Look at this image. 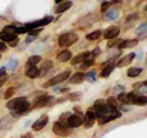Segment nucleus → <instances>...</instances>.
<instances>
[{
    "mask_svg": "<svg viewBox=\"0 0 147 138\" xmlns=\"http://www.w3.org/2000/svg\"><path fill=\"white\" fill-rule=\"evenodd\" d=\"M52 99V96L49 95H44V96H40V98H38L36 100V103L33 104L34 108H43L44 105H47L49 103V100Z\"/></svg>",
    "mask_w": 147,
    "mask_h": 138,
    "instance_id": "nucleus-14",
    "label": "nucleus"
},
{
    "mask_svg": "<svg viewBox=\"0 0 147 138\" xmlns=\"http://www.w3.org/2000/svg\"><path fill=\"white\" fill-rule=\"evenodd\" d=\"M84 123V119L79 115H70L67 119V125L70 127H80Z\"/></svg>",
    "mask_w": 147,
    "mask_h": 138,
    "instance_id": "nucleus-9",
    "label": "nucleus"
},
{
    "mask_svg": "<svg viewBox=\"0 0 147 138\" xmlns=\"http://www.w3.org/2000/svg\"><path fill=\"white\" fill-rule=\"evenodd\" d=\"M120 42H118V40H113V42H108V48H112V47H114L115 44H119Z\"/></svg>",
    "mask_w": 147,
    "mask_h": 138,
    "instance_id": "nucleus-42",
    "label": "nucleus"
},
{
    "mask_svg": "<svg viewBox=\"0 0 147 138\" xmlns=\"http://www.w3.org/2000/svg\"><path fill=\"white\" fill-rule=\"evenodd\" d=\"M85 75L82 72H76V73H74L72 75V77L70 78V82L72 84H80V83H82L84 82V80H85Z\"/></svg>",
    "mask_w": 147,
    "mask_h": 138,
    "instance_id": "nucleus-15",
    "label": "nucleus"
},
{
    "mask_svg": "<svg viewBox=\"0 0 147 138\" xmlns=\"http://www.w3.org/2000/svg\"><path fill=\"white\" fill-rule=\"evenodd\" d=\"M7 75H4V76H1L0 77V87H1L3 84H5L6 83V81H7Z\"/></svg>",
    "mask_w": 147,
    "mask_h": 138,
    "instance_id": "nucleus-39",
    "label": "nucleus"
},
{
    "mask_svg": "<svg viewBox=\"0 0 147 138\" xmlns=\"http://www.w3.org/2000/svg\"><path fill=\"white\" fill-rule=\"evenodd\" d=\"M100 36H102V31L97 29V31H93V32H92V33H90V34H87V36H86V39H87V40H96V39H98Z\"/></svg>",
    "mask_w": 147,
    "mask_h": 138,
    "instance_id": "nucleus-24",
    "label": "nucleus"
},
{
    "mask_svg": "<svg viewBox=\"0 0 147 138\" xmlns=\"http://www.w3.org/2000/svg\"><path fill=\"white\" fill-rule=\"evenodd\" d=\"M52 66H53V62L50 61V60H45L44 61V64L42 65V68H39V75L40 76H44L45 73H47L50 68H52Z\"/></svg>",
    "mask_w": 147,
    "mask_h": 138,
    "instance_id": "nucleus-19",
    "label": "nucleus"
},
{
    "mask_svg": "<svg viewBox=\"0 0 147 138\" xmlns=\"http://www.w3.org/2000/svg\"><path fill=\"white\" fill-rule=\"evenodd\" d=\"M99 53H100V52H99V49H98V48H96V49H94V53H92V56L94 58L96 55H98Z\"/></svg>",
    "mask_w": 147,
    "mask_h": 138,
    "instance_id": "nucleus-44",
    "label": "nucleus"
},
{
    "mask_svg": "<svg viewBox=\"0 0 147 138\" xmlns=\"http://www.w3.org/2000/svg\"><path fill=\"white\" fill-rule=\"evenodd\" d=\"M118 100L120 103H123V104H129V102H127V94L120 93V94L118 95Z\"/></svg>",
    "mask_w": 147,
    "mask_h": 138,
    "instance_id": "nucleus-35",
    "label": "nucleus"
},
{
    "mask_svg": "<svg viewBox=\"0 0 147 138\" xmlns=\"http://www.w3.org/2000/svg\"><path fill=\"white\" fill-rule=\"evenodd\" d=\"M108 107L110 108H114V109H117L118 108V99L115 98H113V96H110V98H108Z\"/></svg>",
    "mask_w": 147,
    "mask_h": 138,
    "instance_id": "nucleus-30",
    "label": "nucleus"
},
{
    "mask_svg": "<svg viewBox=\"0 0 147 138\" xmlns=\"http://www.w3.org/2000/svg\"><path fill=\"white\" fill-rule=\"evenodd\" d=\"M121 110L123 111H129V108L126 107V105H121Z\"/></svg>",
    "mask_w": 147,
    "mask_h": 138,
    "instance_id": "nucleus-47",
    "label": "nucleus"
},
{
    "mask_svg": "<svg viewBox=\"0 0 147 138\" xmlns=\"http://www.w3.org/2000/svg\"><path fill=\"white\" fill-rule=\"evenodd\" d=\"M93 64H94V60H93V59H87V60H85L84 64L81 65V68H80V70H86L87 67H90L91 65H93Z\"/></svg>",
    "mask_w": 147,
    "mask_h": 138,
    "instance_id": "nucleus-29",
    "label": "nucleus"
},
{
    "mask_svg": "<svg viewBox=\"0 0 147 138\" xmlns=\"http://www.w3.org/2000/svg\"><path fill=\"white\" fill-rule=\"evenodd\" d=\"M87 80H88L90 82H94L96 81V72L94 71H90L88 73H87Z\"/></svg>",
    "mask_w": 147,
    "mask_h": 138,
    "instance_id": "nucleus-36",
    "label": "nucleus"
},
{
    "mask_svg": "<svg viewBox=\"0 0 147 138\" xmlns=\"http://www.w3.org/2000/svg\"><path fill=\"white\" fill-rule=\"evenodd\" d=\"M5 67H1V68H0V77H1V76H4V75H5Z\"/></svg>",
    "mask_w": 147,
    "mask_h": 138,
    "instance_id": "nucleus-45",
    "label": "nucleus"
},
{
    "mask_svg": "<svg viewBox=\"0 0 147 138\" xmlns=\"http://www.w3.org/2000/svg\"><path fill=\"white\" fill-rule=\"evenodd\" d=\"M114 119L110 116V115H105V116H102V117H99V120H98V123L99 125H104V123H107L109 121H113Z\"/></svg>",
    "mask_w": 147,
    "mask_h": 138,
    "instance_id": "nucleus-28",
    "label": "nucleus"
},
{
    "mask_svg": "<svg viewBox=\"0 0 147 138\" xmlns=\"http://www.w3.org/2000/svg\"><path fill=\"white\" fill-rule=\"evenodd\" d=\"M52 130H53V132L55 133V135L59 136V137H67L69 135H70V131L67 130V127L64 126L60 121L54 122Z\"/></svg>",
    "mask_w": 147,
    "mask_h": 138,
    "instance_id": "nucleus-4",
    "label": "nucleus"
},
{
    "mask_svg": "<svg viewBox=\"0 0 147 138\" xmlns=\"http://www.w3.org/2000/svg\"><path fill=\"white\" fill-rule=\"evenodd\" d=\"M0 36H1V32H0Z\"/></svg>",
    "mask_w": 147,
    "mask_h": 138,
    "instance_id": "nucleus-50",
    "label": "nucleus"
},
{
    "mask_svg": "<svg viewBox=\"0 0 147 138\" xmlns=\"http://www.w3.org/2000/svg\"><path fill=\"white\" fill-rule=\"evenodd\" d=\"M142 72V68L140 67H131L127 70V76L129 77H137L139 75H141Z\"/></svg>",
    "mask_w": 147,
    "mask_h": 138,
    "instance_id": "nucleus-23",
    "label": "nucleus"
},
{
    "mask_svg": "<svg viewBox=\"0 0 147 138\" xmlns=\"http://www.w3.org/2000/svg\"><path fill=\"white\" fill-rule=\"evenodd\" d=\"M127 102L129 104H135L142 107V105H147V96L137 94L136 92H131V93L127 94Z\"/></svg>",
    "mask_w": 147,
    "mask_h": 138,
    "instance_id": "nucleus-3",
    "label": "nucleus"
},
{
    "mask_svg": "<svg viewBox=\"0 0 147 138\" xmlns=\"http://www.w3.org/2000/svg\"><path fill=\"white\" fill-rule=\"evenodd\" d=\"M110 5H112V3H110V1L103 3V4H102V6H100V10H102V11H105V10H107V9H108Z\"/></svg>",
    "mask_w": 147,
    "mask_h": 138,
    "instance_id": "nucleus-37",
    "label": "nucleus"
},
{
    "mask_svg": "<svg viewBox=\"0 0 147 138\" xmlns=\"http://www.w3.org/2000/svg\"><path fill=\"white\" fill-rule=\"evenodd\" d=\"M113 92H114V93H123V92H124V87L123 86H117L115 88L113 89Z\"/></svg>",
    "mask_w": 147,
    "mask_h": 138,
    "instance_id": "nucleus-38",
    "label": "nucleus"
},
{
    "mask_svg": "<svg viewBox=\"0 0 147 138\" xmlns=\"http://www.w3.org/2000/svg\"><path fill=\"white\" fill-rule=\"evenodd\" d=\"M79 39V36L74 32H67V33H64L59 37V45L60 47H69V45H72L74 43L77 42Z\"/></svg>",
    "mask_w": 147,
    "mask_h": 138,
    "instance_id": "nucleus-2",
    "label": "nucleus"
},
{
    "mask_svg": "<svg viewBox=\"0 0 147 138\" xmlns=\"http://www.w3.org/2000/svg\"><path fill=\"white\" fill-rule=\"evenodd\" d=\"M17 44H18V38H16L15 40H12V42H10V45H11V47H16Z\"/></svg>",
    "mask_w": 147,
    "mask_h": 138,
    "instance_id": "nucleus-43",
    "label": "nucleus"
},
{
    "mask_svg": "<svg viewBox=\"0 0 147 138\" xmlns=\"http://www.w3.org/2000/svg\"><path fill=\"white\" fill-rule=\"evenodd\" d=\"M96 117H97V116H96V114H94L93 111H91V110H88V111L85 114V117H84V123H85V126H86V127L93 126Z\"/></svg>",
    "mask_w": 147,
    "mask_h": 138,
    "instance_id": "nucleus-11",
    "label": "nucleus"
},
{
    "mask_svg": "<svg viewBox=\"0 0 147 138\" xmlns=\"http://www.w3.org/2000/svg\"><path fill=\"white\" fill-rule=\"evenodd\" d=\"M7 109L15 111L16 115H24L30 110V103L26 100V98L21 96V98H16L12 99L7 103Z\"/></svg>",
    "mask_w": 147,
    "mask_h": 138,
    "instance_id": "nucleus-1",
    "label": "nucleus"
},
{
    "mask_svg": "<svg viewBox=\"0 0 147 138\" xmlns=\"http://www.w3.org/2000/svg\"><path fill=\"white\" fill-rule=\"evenodd\" d=\"M15 90H16V89L12 88V87H11V88H9V89L5 92V94H4V98H5V99H10L11 96L15 94Z\"/></svg>",
    "mask_w": 147,
    "mask_h": 138,
    "instance_id": "nucleus-34",
    "label": "nucleus"
},
{
    "mask_svg": "<svg viewBox=\"0 0 147 138\" xmlns=\"http://www.w3.org/2000/svg\"><path fill=\"white\" fill-rule=\"evenodd\" d=\"M119 33H120V29H119V27H117V26H110L104 32V38L105 39H114L115 37L119 36Z\"/></svg>",
    "mask_w": 147,
    "mask_h": 138,
    "instance_id": "nucleus-8",
    "label": "nucleus"
},
{
    "mask_svg": "<svg viewBox=\"0 0 147 138\" xmlns=\"http://www.w3.org/2000/svg\"><path fill=\"white\" fill-rule=\"evenodd\" d=\"M48 123V115H42L38 120H36L32 125L33 131H40L42 128H44V126Z\"/></svg>",
    "mask_w": 147,
    "mask_h": 138,
    "instance_id": "nucleus-7",
    "label": "nucleus"
},
{
    "mask_svg": "<svg viewBox=\"0 0 147 138\" xmlns=\"http://www.w3.org/2000/svg\"><path fill=\"white\" fill-rule=\"evenodd\" d=\"M119 13L120 12H119V10H117V9H110V10H108L107 13H105V17H107L109 21H114L119 17Z\"/></svg>",
    "mask_w": 147,
    "mask_h": 138,
    "instance_id": "nucleus-18",
    "label": "nucleus"
},
{
    "mask_svg": "<svg viewBox=\"0 0 147 138\" xmlns=\"http://www.w3.org/2000/svg\"><path fill=\"white\" fill-rule=\"evenodd\" d=\"M10 125H11V121L9 117H3L0 120V130H5V128L10 127Z\"/></svg>",
    "mask_w": 147,
    "mask_h": 138,
    "instance_id": "nucleus-26",
    "label": "nucleus"
},
{
    "mask_svg": "<svg viewBox=\"0 0 147 138\" xmlns=\"http://www.w3.org/2000/svg\"><path fill=\"white\" fill-rule=\"evenodd\" d=\"M52 21H53V17L49 16V17L42 18V20H38V21H34V22H30V23H27V25H25V26L31 31V29H34V28H38V27H42V26L48 25V23H50Z\"/></svg>",
    "mask_w": 147,
    "mask_h": 138,
    "instance_id": "nucleus-6",
    "label": "nucleus"
},
{
    "mask_svg": "<svg viewBox=\"0 0 147 138\" xmlns=\"http://www.w3.org/2000/svg\"><path fill=\"white\" fill-rule=\"evenodd\" d=\"M6 49H7L6 44L4 42H0V52H6Z\"/></svg>",
    "mask_w": 147,
    "mask_h": 138,
    "instance_id": "nucleus-41",
    "label": "nucleus"
},
{
    "mask_svg": "<svg viewBox=\"0 0 147 138\" xmlns=\"http://www.w3.org/2000/svg\"><path fill=\"white\" fill-rule=\"evenodd\" d=\"M145 10H147V6H146V7H145Z\"/></svg>",
    "mask_w": 147,
    "mask_h": 138,
    "instance_id": "nucleus-49",
    "label": "nucleus"
},
{
    "mask_svg": "<svg viewBox=\"0 0 147 138\" xmlns=\"http://www.w3.org/2000/svg\"><path fill=\"white\" fill-rule=\"evenodd\" d=\"M26 76L30 78H36L39 76V68L37 66H32L26 71Z\"/></svg>",
    "mask_w": 147,
    "mask_h": 138,
    "instance_id": "nucleus-20",
    "label": "nucleus"
},
{
    "mask_svg": "<svg viewBox=\"0 0 147 138\" xmlns=\"http://www.w3.org/2000/svg\"><path fill=\"white\" fill-rule=\"evenodd\" d=\"M18 66V61L17 60H10L6 64V67L9 70H15V68Z\"/></svg>",
    "mask_w": 147,
    "mask_h": 138,
    "instance_id": "nucleus-32",
    "label": "nucleus"
},
{
    "mask_svg": "<svg viewBox=\"0 0 147 138\" xmlns=\"http://www.w3.org/2000/svg\"><path fill=\"white\" fill-rule=\"evenodd\" d=\"M135 59V53H130V54H127V55H125V56H123L120 60L118 61V64H117V66L118 67H124V66H127L129 64H131L132 62V60Z\"/></svg>",
    "mask_w": 147,
    "mask_h": 138,
    "instance_id": "nucleus-10",
    "label": "nucleus"
},
{
    "mask_svg": "<svg viewBox=\"0 0 147 138\" xmlns=\"http://www.w3.org/2000/svg\"><path fill=\"white\" fill-rule=\"evenodd\" d=\"M0 38H1V40H4V42H12V40H15L17 38V36L15 33H3L1 32Z\"/></svg>",
    "mask_w": 147,
    "mask_h": 138,
    "instance_id": "nucleus-22",
    "label": "nucleus"
},
{
    "mask_svg": "<svg viewBox=\"0 0 147 138\" xmlns=\"http://www.w3.org/2000/svg\"><path fill=\"white\" fill-rule=\"evenodd\" d=\"M139 44V40L137 39H126V40H123L118 44V48L119 49H125V48H134Z\"/></svg>",
    "mask_w": 147,
    "mask_h": 138,
    "instance_id": "nucleus-12",
    "label": "nucleus"
},
{
    "mask_svg": "<svg viewBox=\"0 0 147 138\" xmlns=\"http://www.w3.org/2000/svg\"><path fill=\"white\" fill-rule=\"evenodd\" d=\"M39 32H40V29H39V28H34V29H31V31L28 32V33H30L31 36H33V37H34L36 34H38Z\"/></svg>",
    "mask_w": 147,
    "mask_h": 138,
    "instance_id": "nucleus-40",
    "label": "nucleus"
},
{
    "mask_svg": "<svg viewBox=\"0 0 147 138\" xmlns=\"http://www.w3.org/2000/svg\"><path fill=\"white\" fill-rule=\"evenodd\" d=\"M113 70H114V65H108V66H105V67H103L102 72H100V76H102V77H108L110 73H112Z\"/></svg>",
    "mask_w": 147,
    "mask_h": 138,
    "instance_id": "nucleus-25",
    "label": "nucleus"
},
{
    "mask_svg": "<svg viewBox=\"0 0 147 138\" xmlns=\"http://www.w3.org/2000/svg\"><path fill=\"white\" fill-rule=\"evenodd\" d=\"M40 60H42V58L39 56V55H33V56H31L28 60H27V64L26 65L28 67H32V66H36L37 64H38Z\"/></svg>",
    "mask_w": 147,
    "mask_h": 138,
    "instance_id": "nucleus-21",
    "label": "nucleus"
},
{
    "mask_svg": "<svg viewBox=\"0 0 147 138\" xmlns=\"http://www.w3.org/2000/svg\"><path fill=\"white\" fill-rule=\"evenodd\" d=\"M69 76H70V71H64L61 73H59V75L57 76H54L52 80H49L47 83L44 84V87H49V86H55V84H58V83H60V82L63 81H65L69 78Z\"/></svg>",
    "mask_w": 147,
    "mask_h": 138,
    "instance_id": "nucleus-5",
    "label": "nucleus"
},
{
    "mask_svg": "<svg viewBox=\"0 0 147 138\" xmlns=\"http://www.w3.org/2000/svg\"><path fill=\"white\" fill-rule=\"evenodd\" d=\"M66 99H69V100H72V102H76V100H80L81 99V93H71V94H69L67 95V98Z\"/></svg>",
    "mask_w": 147,
    "mask_h": 138,
    "instance_id": "nucleus-31",
    "label": "nucleus"
},
{
    "mask_svg": "<svg viewBox=\"0 0 147 138\" xmlns=\"http://www.w3.org/2000/svg\"><path fill=\"white\" fill-rule=\"evenodd\" d=\"M64 1V0H55V3H57V4H60V3H63Z\"/></svg>",
    "mask_w": 147,
    "mask_h": 138,
    "instance_id": "nucleus-48",
    "label": "nucleus"
},
{
    "mask_svg": "<svg viewBox=\"0 0 147 138\" xmlns=\"http://www.w3.org/2000/svg\"><path fill=\"white\" fill-rule=\"evenodd\" d=\"M90 56V53L88 52H84V53H81L79 55H76L75 58L71 60V64L72 65H76V64H79V62H84L85 60H87Z\"/></svg>",
    "mask_w": 147,
    "mask_h": 138,
    "instance_id": "nucleus-13",
    "label": "nucleus"
},
{
    "mask_svg": "<svg viewBox=\"0 0 147 138\" xmlns=\"http://www.w3.org/2000/svg\"><path fill=\"white\" fill-rule=\"evenodd\" d=\"M16 28L17 27L15 25H9V26H5L3 28V33H15L16 32Z\"/></svg>",
    "mask_w": 147,
    "mask_h": 138,
    "instance_id": "nucleus-27",
    "label": "nucleus"
},
{
    "mask_svg": "<svg viewBox=\"0 0 147 138\" xmlns=\"http://www.w3.org/2000/svg\"><path fill=\"white\" fill-rule=\"evenodd\" d=\"M136 32H137V34L146 33V32H147V23H142V25H140L139 27H137Z\"/></svg>",
    "mask_w": 147,
    "mask_h": 138,
    "instance_id": "nucleus-33",
    "label": "nucleus"
},
{
    "mask_svg": "<svg viewBox=\"0 0 147 138\" xmlns=\"http://www.w3.org/2000/svg\"><path fill=\"white\" fill-rule=\"evenodd\" d=\"M33 39H34V37H33V36H30V37H28V38H27V40H26V43H31V42H32V40H33Z\"/></svg>",
    "mask_w": 147,
    "mask_h": 138,
    "instance_id": "nucleus-46",
    "label": "nucleus"
},
{
    "mask_svg": "<svg viewBox=\"0 0 147 138\" xmlns=\"http://www.w3.org/2000/svg\"><path fill=\"white\" fill-rule=\"evenodd\" d=\"M72 6V3L71 1H63V3H60V4H58V6H57V9H55V12L57 13H61V12H64V11H66V10H69Z\"/></svg>",
    "mask_w": 147,
    "mask_h": 138,
    "instance_id": "nucleus-17",
    "label": "nucleus"
},
{
    "mask_svg": "<svg viewBox=\"0 0 147 138\" xmlns=\"http://www.w3.org/2000/svg\"><path fill=\"white\" fill-rule=\"evenodd\" d=\"M57 59L60 62H66L69 60H71V52H70V50H63L61 53L58 54Z\"/></svg>",
    "mask_w": 147,
    "mask_h": 138,
    "instance_id": "nucleus-16",
    "label": "nucleus"
}]
</instances>
